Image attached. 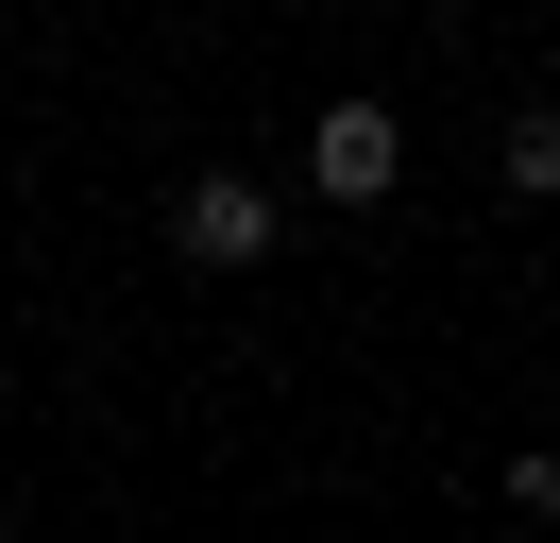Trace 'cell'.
<instances>
[{"label": "cell", "mask_w": 560, "mask_h": 543, "mask_svg": "<svg viewBox=\"0 0 560 543\" xmlns=\"http://www.w3.org/2000/svg\"><path fill=\"white\" fill-rule=\"evenodd\" d=\"M171 238H187L205 272H255V255H272V187H255V170H187Z\"/></svg>", "instance_id": "6da1fadb"}, {"label": "cell", "mask_w": 560, "mask_h": 543, "mask_svg": "<svg viewBox=\"0 0 560 543\" xmlns=\"http://www.w3.org/2000/svg\"><path fill=\"white\" fill-rule=\"evenodd\" d=\"M306 170H323V204H390V170H408V136H390V102H323Z\"/></svg>", "instance_id": "7a4b0ae2"}, {"label": "cell", "mask_w": 560, "mask_h": 543, "mask_svg": "<svg viewBox=\"0 0 560 543\" xmlns=\"http://www.w3.org/2000/svg\"><path fill=\"white\" fill-rule=\"evenodd\" d=\"M492 170H510V187H526V204H560V119H544V102H526V119H510V136H492Z\"/></svg>", "instance_id": "3957f363"}, {"label": "cell", "mask_w": 560, "mask_h": 543, "mask_svg": "<svg viewBox=\"0 0 560 543\" xmlns=\"http://www.w3.org/2000/svg\"><path fill=\"white\" fill-rule=\"evenodd\" d=\"M0 527H18V493H0Z\"/></svg>", "instance_id": "277c9868"}]
</instances>
